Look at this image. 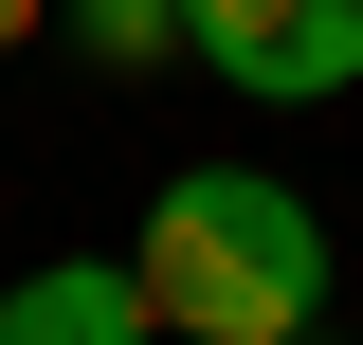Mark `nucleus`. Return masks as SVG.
I'll list each match as a JSON object with an SVG mask.
<instances>
[{"mask_svg": "<svg viewBox=\"0 0 363 345\" xmlns=\"http://www.w3.org/2000/svg\"><path fill=\"white\" fill-rule=\"evenodd\" d=\"M128 273H145V327L164 345H309L327 327V218L272 164H182L145 200Z\"/></svg>", "mask_w": 363, "mask_h": 345, "instance_id": "nucleus-1", "label": "nucleus"}, {"mask_svg": "<svg viewBox=\"0 0 363 345\" xmlns=\"http://www.w3.org/2000/svg\"><path fill=\"white\" fill-rule=\"evenodd\" d=\"M37 37H55V0H0V55H37Z\"/></svg>", "mask_w": 363, "mask_h": 345, "instance_id": "nucleus-5", "label": "nucleus"}, {"mask_svg": "<svg viewBox=\"0 0 363 345\" xmlns=\"http://www.w3.org/2000/svg\"><path fill=\"white\" fill-rule=\"evenodd\" d=\"M182 55L255 109H327L363 91V0H182Z\"/></svg>", "mask_w": 363, "mask_h": 345, "instance_id": "nucleus-2", "label": "nucleus"}, {"mask_svg": "<svg viewBox=\"0 0 363 345\" xmlns=\"http://www.w3.org/2000/svg\"><path fill=\"white\" fill-rule=\"evenodd\" d=\"M0 345H164V327H145V273L128 255H37L0 291Z\"/></svg>", "mask_w": 363, "mask_h": 345, "instance_id": "nucleus-3", "label": "nucleus"}, {"mask_svg": "<svg viewBox=\"0 0 363 345\" xmlns=\"http://www.w3.org/2000/svg\"><path fill=\"white\" fill-rule=\"evenodd\" d=\"M55 37H73L91 73H164L182 55V0H55Z\"/></svg>", "mask_w": 363, "mask_h": 345, "instance_id": "nucleus-4", "label": "nucleus"}]
</instances>
